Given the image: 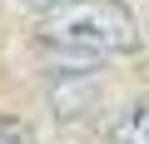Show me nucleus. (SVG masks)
<instances>
[{
	"mask_svg": "<svg viewBox=\"0 0 149 144\" xmlns=\"http://www.w3.org/2000/svg\"><path fill=\"white\" fill-rule=\"evenodd\" d=\"M109 144H149V95H129L114 104L109 114V129H104Z\"/></svg>",
	"mask_w": 149,
	"mask_h": 144,
	"instance_id": "obj_3",
	"label": "nucleus"
},
{
	"mask_svg": "<svg viewBox=\"0 0 149 144\" xmlns=\"http://www.w3.org/2000/svg\"><path fill=\"white\" fill-rule=\"evenodd\" d=\"M95 104H100V70H55L50 75L55 119H85Z\"/></svg>",
	"mask_w": 149,
	"mask_h": 144,
	"instance_id": "obj_2",
	"label": "nucleus"
},
{
	"mask_svg": "<svg viewBox=\"0 0 149 144\" xmlns=\"http://www.w3.org/2000/svg\"><path fill=\"white\" fill-rule=\"evenodd\" d=\"M35 40L45 50L85 55V60H119L144 45V30L124 0H70L65 10L45 15L35 25Z\"/></svg>",
	"mask_w": 149,
	"mask_h": 144,
	"instance_id": "obj_1",
	"label": "nucleus"
}]
</instances>
